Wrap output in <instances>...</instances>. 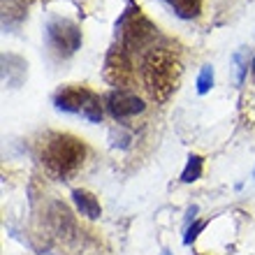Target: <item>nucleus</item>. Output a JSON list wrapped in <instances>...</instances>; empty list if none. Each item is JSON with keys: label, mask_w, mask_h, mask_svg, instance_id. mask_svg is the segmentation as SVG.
<instances>
[{"label": "nucleus", "mask_w": 255, "mask_h": 255, "mask_svg": "<svg viewBox=\"0 0 255 255\" xmlns=\"http://www.w3.org/2000/svg\"><path fill=\"white\" fill-rule=\"evenodd\" d=\"M179 19H195L202 12V0H162Z\"/></svg>", "instance_id": "obj_9"}, {"label": "nucleus", "mask_w": 255, "mask_h": 255, "mask_svg": "<svg viewBox=\"0 0 255 255\" xmlns=\"http://www.w3.org/2000/svg\"><path fill=\"white\" fill-rule=\"evenodd\" d=\"M244 56H246V51H239V54L235 56V63L239 65L237 67V84L244 81V74H246V67H249V61H244Z\"/></svg>", "instance_id": "obj_13"}, {"label": "nucleus", "mask_w": 255, "mask_h": 255, "mask_svg": "<svg viewBox=\"0 0 255 255\" xmlns=\"http://www.w3.org/2000/svg\"><path fill=\"white\" fill-rule=\"evenodd\" d=\"M251 72H253V77H255V56H253V61H251Z\"/></svg>", "instance_id": "obj_14"}, {"label": "nucleus", "mask_w": 255, "mask_h": 255, "mask_svg": "<svg viewBox=\"0 0 255 255\" xmlns=\"http://www.w3.org/2000/svg\"><path fill=\"white\" fill-rule=\"evenodd\" d=\"M200 176H202V158L200 155H190L188 165H186V169L181 172V181L193 183V181H197Z\"/></svg>", "instance_id": "obj_10"}, {"label": "nucleus", "mask_w": 255, "mask_h": 255, "mask_svg": "<svg viewBox=\"0 0 255 255\" xmlns=\"http://www.w3.org/2000/svg\"><path fill=\"white\" fill-rule=\"evenodd\" d=\"M105 107L112 114V119L116 121H126V119H132V116L141 114L146 105L139 95L130 91V88H114L112 93L105 98Z\"/></svg>", "instance_id": "obj_7"}, {"label": "nucleus", "mask_w": 255, "mask_h": 255, "mask_svg": "<svg viewBox=\"0 0 255 255\" xmlns=\"http://www.w3.org/2000/svg\"><path fill=\"white\" fill-rule=\"evenodd\" d=\"M207 228V221H195L193 225H190L188 230H186V237H183V244H186V246H190V244L195 242V239H197V235H200L202 230Z\"/></svg>", "instance_id": "obj_12"}, {"label": "nucleus", "mask_w": 255, "mask_h": 255, "mask_svg": "<svg viewBox=\"0 0 255 255\" xmlns=\"http://www.w3.org/2000/svg\"><path fill=\"white\" fill-rule=\"evenodd\" d=\"M162 255H172V253H169V251H162Z\"/></svg>", "instance_id": "obj_15"}, {"label": "nucleus", "mask_w": 255, "mask_h": 255, "mask_svg": "<svg viewBox=\"0 0 255 255\" xmlns=\"http://www.w3.org/2000/svg\"><path fill=\"white\" fill-rule=\"evenodd\" d=\"M214 86V67L211 65H204L202 67L200 77H197V93L200 95H207Z\"/></svg>", "instance_id": "obj_11"}, {"label": "nucleus", "mask_w": 255, "mask_h": 255, "mask_svg": "<svg viewBox=\"0 0 255 255\" xmlns=\"http://www.w3.org/2000/svg\"><path fill=\"white\" fill-rule=\"evenodd\" d=\"M105 79L112 84L114 88H128L134 81V67L130 61V51L121 47V44H114L109 49L107 58H105Z\"/></svg>", "instance_id": "obj_6"}, {"label": "nucleus", "mask_w": 255, "mask_h": 255, "mask_svg": "<svg viewBox=\"0 0 255 255\" xmlns=\"http://www.w3.org/2000/svg\"><path fill=\"white\" fill-rule=\"evenodd\" d=\"M54 107L63 114H74L81 116L88 123H100L102 121V105H100V95L93 93L86 86H63L58 93L54 95Z\"/></svg>", "instance_id": "obj_4"}, {"label": "nucleus", "mask_w": 255, "mask_h": 255, "mask_svg": "<svg viewBox=\"0 0 255 255\" xmlns=\"http://www.w3.org/2000/svg\"><path fill=\"white\" fill-rule=\"evenodd\" d=\"M72 200H74V207H77V211H79L81 216H86V218H91V221H95V218H100L102 209H100V202H98V197L95 195H91L88 190H72Z\"/></svg>", "instance_id": "obj_8"}, {"label": "nucleus", "mask_w": 255, "mask_h": 255, "mask_svg": "<svg viewBox=\"0 0 255 255\" xmlns=\"http://www.w3.org/2000/svg\"><path fill=\"white\" fill-rule=\"evenodd\" d=\"M158 28L144 16V12L139 9V5L128 2V9L121 14V19L116 21V37L126 51H141L153 44Z\"/></svg>", "instance_id": "obj_3"}, {"label": "nucleus", "mask_w": 255, "mask_h": 255, "mask_svg": "<svg viewBox=\"0 0 255 255\" xmlns=\"http://www.w3.org/2000/svg\"><path fill=\"white\" fill-rule=\"evenodd\" d=\"M40 158L49 174H54L56 179H67L81 167L86 158V146L72 134L49 132L40 144Z\"/></svg>", "instance_id": "obj_2"}, {"label": "nucleus", "mask_w": 255, "mask_h": 255, "mask_svg": "<svg viewBox=\"0 0 255 255\" xmlns=\"http://www.w3.org/2000/svg\"><path fill=\"white\" fill-rule=\"evenodd\" d=\"M141 84L151 100L165 102L176 91L181 79V63L169 49H151L139 65Z\"/></svg>", "instance_id": "obj_1"}, {"label": "nucleus", "mask_w": 255, "mask_h": 255, "mask_svg": "<svg viewBox=\"0 0 255 255\" xmlns=\"http://www.w3.org/2000/svg\"><path fill=\"white\" fill-rule=\"evenodd\" d=\"M44 35H47V44L63 58L72 56L81 47V30L70 19H51Z\"/></svg>", "instance_id": "obj_5"}]
</instances>
